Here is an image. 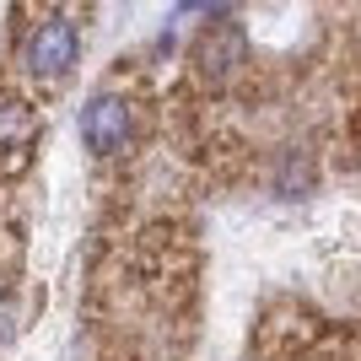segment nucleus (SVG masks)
<instances>
[{"label": "nucleus", "instance_id": "f257e3e1", "mask_svg": "<svg viewBox=\"0 0 361 361\" xmlns=\"http://www.w3.org/2000/svg\"><path fill=\"white\" fill-rule=\"evenodd\" d=\"M75 54H81V32H75V22H65V16H44V22L22 38V71H27L32 81H49V87L71 75Z\"/></svg>", "mask_w": 361, "mask_h": 361}, {"label": "nucleus", "instance_id": "f03ea898", "mask_svg": "<svg viewBox=\"0 0 361 361\" xmlns=\"http://www.w3.org/2000/svg\"><path fill=\"white\" fill-rule=\"evenodd\" d=\"M130 130H135V114H130V103H124L119 92H97V97L81 108V140H87V151H97V157L124 151Z\"/></svg>", "mask_w": 361, "mask_h": 361}]
</instances>
